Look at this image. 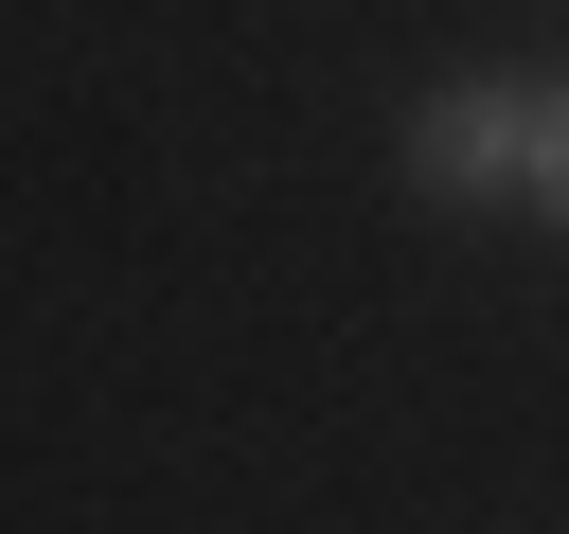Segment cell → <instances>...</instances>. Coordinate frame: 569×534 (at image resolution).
Returning <instances> with one entry per match:
<instances>
[{
    "instance_id": "cell-1",
    "label": "cell",
    "mask_w": 569,
    "mask_h": 534,
    "mask_svg": "<svg viewBox=\"0 0 569 534\" xmlns=\"http://www.w3.org/2000/svg\"><path fill=\"white\" fill-rule=\"evenodd\" d=\"M409 160H427L445 196H480V178H533V107H516V89H445V107L409 125Z\"/></svg>"
},
{
    "instance_id": "cell-2",
    "label": "cell",
    "mask_w": 569,
    "mask_h": 534,
    "mask_svg": "<svg viewBox=\"0 0 569 534\" xmlns=\"http://www.w3.org/2000/svg\"><path fill=\"white\" fill-rule=\"evenodd\" d=\"M533 196H551V214H569V89H551V107H533Z\"/></svg>"
}]
</instances>
